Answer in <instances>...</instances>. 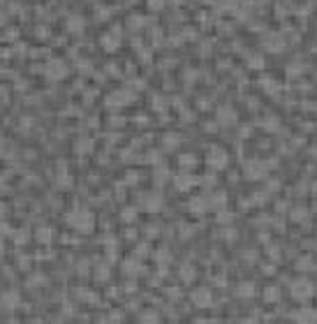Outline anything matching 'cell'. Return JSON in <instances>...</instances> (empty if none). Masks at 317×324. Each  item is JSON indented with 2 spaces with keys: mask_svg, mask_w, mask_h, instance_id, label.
Returning a JSON list of instances; mask_svg holds the SVG:
<instances>
[{
  "mask_svg": "<svg viewBox=\"0 0 317 324\" xmlns=\"http://www.w3.org/2000/svg\"><path fill=\"white\" fill-rule=\"evenodd\" d=\"M262 299H264L266 303H278V301H280V289L269 285V287L262 292Z\"/></svg>",
  "mask_w": 317,
  "mask_h": 324,
  "instance_id": "obj_10",
  "label": "cell"
},
{
  "mask_svg": "<svg viewBox=\"0 0 317 324\" xmlns=\"http://www.w3.org/2000/svg\"><path fill=\"white\" fill-rule=\"evenodd\" d=\"M192 303H194L197 308H209V306L213 303L211 289H206V287L194 289V292H192Z\"/></svg>",
  "mask_w": 317,
  "mask_h": 324,
  "instance_id": "obj_6",
  "label": "cell"
},
{
  "mask_svg": "<svg viewBox=\"0 0 317 324\" xmlns=\"http://www.w3.org/2000/svg\"><path fill=\"white\" fill-rule=\"evenodd\" d=\"M194 324H222L218 317H202V320H197Z\"/></svg>",
  "mask_w": 317,
  "mask_h": 324,
  "instance_id": "obj_18",
  "label": "cell"
},
{
  "mask_svg": "<svg viewBox=\"0 0 317 324\" xmlns=\"http://www.w3.org/2000/svg\"><path fill=\"white\" fill-rule=\"evenodd\" d=\"M206 165L211 167V169H225L229 165V153L222 146H211V149L206 151Z\"/></svg>",
  "mask_w": 317,
  "mask_h": 324,
  "instance_id": "obj_3",
  "label": "cell"
},
{
  "mask_svg": "<svg viewBox=\"0 0 317 324\" xmlns=\"http://www.w3.org/2000/svg\"><path fill=\"white\" fill-rule=\"evenodd\" d=\"M259 42H262V49H264V51H271V53L285 51V46H287L285 35L278 33V30H266L264 35L259 37Z\"/></svg>",
  "mask_w": 317,
  "mask_h": 324,
  "instance_id": "obj_2",
  "label": "cell"
},
{
  "mask_svg": "<svg viewBox=\"0 0 317 324\" xmlns=\"http://www.w3.org/2000/svg\"><path fill=\"white\" fill-rule=\"evenodd\" d=\"M292 322L294 324H317V310L310 306H303L292 313Z\"/></svg>",
  "mask_w": 317,
  "mask_h": 324,
  "instance_id": "obj_5",
  "label": "cell"
},
{
  "mask_svg": "<svg viewBox=\"0 0 317 324\" xmlns=\"http://www.w3.org/2000/svg\"><path fill=\"white\" fill-rule=\"evenodd\" d=\"M248 65H250L253 70H257V67L264 65V61H262V56H250V58H248Z\"/></svg>",
  "mask_w": 317,
  "mask_h": 324,
  "instance_id": "obj_15",
  "label": "cell"
},
{
  "mask_svg": "<svg viewBox=\"0 0 317 324\" xmlns=\"http://www.w3.org/2000/svg\"><path fill=\"white\" fill-rule=\"evenodd\" d=\"M236 294L238 297H243V299L255 297V285H253V282H241V285L236 287Z\"/></svg>",
  "mask_w": 317,
  "mask_h": 324,
  "instance_id": "obj_13",
  "label": "cell"
},
{
  "mask_svg": "<svg viewBox=\"0 0 317 324\" xmlns=\"http://www.w3.org/2000/svg\"><path fill=\"white\" fill-rule=\"evenodd\" d=\"M241 324H259V320H257V317H246Z\"/></svg>",
  "mask_w": 317,
  "mask_h": 324,
  "instance_id": "obj_19",
  "label": "cell"
},
{
  "mask_svg": "<svg viewBox=\"0 0 317 324\" xmlns=\"http://www.w3.org/2000/svg\"><path fill=\"white\" fill-rule=\"evenodd\" d=\"M141 206L146 211H158L160 206H162V199H160V194H155V193H146L141 197Z\"/></svg>",
  "mask_w": 317,
  "mask_h": 324,
  "instance_id": "obj_8",
  "label": "cell"
},
{
  "mask_svg": "<svg viewBox=\"0 0 317 324\" xmlns=\"http://www.w3.org/2000/svg\"><path fill=\"white\" fill-rule=\"evenodd\" d=\"M181 167H188V169H192L194 167V155H181Z\"/></svg>",
  "mask_w": 317,
  "mask_h": 324,
  "instance_id": "obj_16",
  "label": "cell"
},
{
  "mask_svg": "<svg viewBox=\"0 0 317 324\" xmlns=\"http://www.w3.org/2000/svg\"><path fill=\"white\" fill-rule=\"evenodd\" d=\"M315 266H317V264L313 262V257H310V255H303L299 262H296V269H299V273H308V271H313Z\"/></svg>",
  "mask_w": 317,
  "mask_h": 324,
  "instance_id": "obj_12",
  "label": "cell"
},
{
  "mask_svg": "<svg viewBox=\"0 0 317 324\" xmlns=\"http://www.w3.org/2000/svg\"><path fill=\"white\" fill-rule=\"evenodd\" d=\"M243 176L250 181H262L266 176V165H262L259 160H248L243 165Z\"/></svg>",
  "mask_w": 317,
  "mask_h": 324,
  "instance_id": "obj_4",
  "label": "cell"
},
{
  "mask_svg": "<svg viewBox=\"0 0 317 324\" xmlns=\"http://www.w3.org/2000/svg\"><path fill=\"white\" fill-rule=\"evenodd\" d=\"M88 218H90L88 213H84V211H81L79 216H77V213L72 216L70 222H72V225H77L79 229H90V220H88Z\"/></svg>",
  "mask_w": 317,
  "mask_h": 324,
  "instance_id": "obj_11",
  "label": "cell"
},
{
  "mask_svg": "<svg viewBox=\"0 0 317 324\" xmlns=\"http://www.w3.org/2000/svg\"><path fill=\"white\" fill-rule=\"evenodd\" d=\"M211 209V202H209V197H194L192 202H190V211L192 213H204V211Z\"/></svg>",
  "mask_w": 317,
  "mask_h": 324,
  "instance_id": "obj_9",
  "label": "cell"
},
{
  "mask_svg": "<svg viewBox=\"0 0 317 324\" xmlns=\"http://www.w3.org/2000/svg\"><path fill=\"white\" fill-rule=\"evenodd\" d=\"M194 185V178L192 176H178V183H176V188L178 190H185V188H192Z\"/></svg>",
  "mask_w": 317,
  "mask_h": 324,
  "instance_id": "obj_14",
  "label": "cell"
},
{
  "mask_svg": "<svg viewBox=\"0 0 317 324\" xmlns=\"http://www.w3.org/2000/svg\"><path fill=\"white\" fill-rule=\"evenodd\" d=\"M218 121L222 123V125H236V109H234V107H220V109H218Z\"/></svg>",
  "mask_w": 317,
  "mask_h": 324,
  "instance_id": "obj_7",
  "label": "cell"
},
{
  "mask_svg": "<svg viewBox=\"0 0 317 324\" xmlns=\"http://www.w3.org/2000/svg\"><path fill=\"white\" fill-rule=\"evenodd\" d=\"M315 114H317V102H315Z\"/></svg>",
  "mask_w": 317,
  "mask_h": 324,
  "instance_id": "obj_20",
  "label": "cell"
},
{
  "mask_svg": "<svg viewBox=\"0 0 317 324\" xmlns=\"http://www.w3.org/2000/svg\"><path fill=\"white\" fill-rule=\"evenodd\" d=\"M292 220H294V222L306 220V209H294V211H292Z\"/></svg>",
  "mask_w": 317,
  "mask_h": 324,
  "instance_id": "obj_17",
  "label": "cell"
},
{
  "mask_svg": "<svg viewBox=\"0 0 317 324\" xmlns=\"http://www.w3.org/2000/svg\"><path fill=\"white\" fill-rule=\"evenodd\" d=\"M315 282L310 281V278H306V276H299V278H294L290 285V297L294 299V301H299V303H308L310 299L315 297Z\"/></svg>",
  "mask_w": 317,
  "mask_h": 324,
  "instance_id": "obj_1",
  "label": "cell"
}]
</instances>
